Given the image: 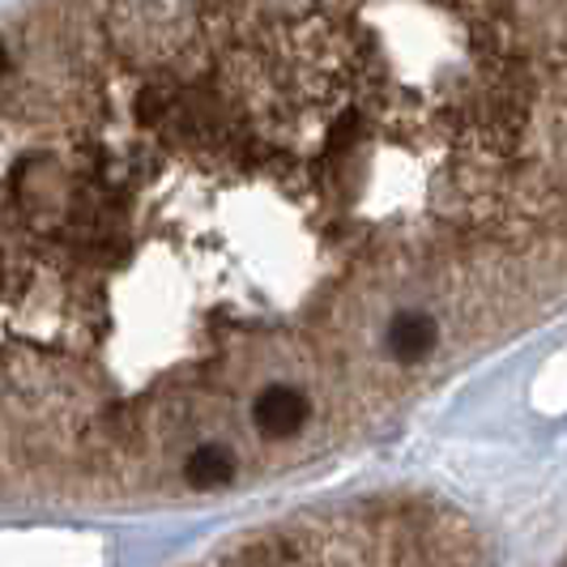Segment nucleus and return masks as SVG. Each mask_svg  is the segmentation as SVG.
I'll return each instance as SVG.
<instances>
[{
  "mask_svg": "<svg viewBox=\"0 0 567 567\" xmlns=\"http://www.w3.org/2000/svg\"><path fill=\"white\" fill-rule=\"evenodd\" d=\"M312 419V401L295 384H269L252 401V423L265 440H290Z\"/></svg>",
  "mask_w": 567,
  "mask_h": 567,
  "instance_id": "obj_1",
  "label": "nucleus"
},
{
  "mask_svg": "<svg viewBox=\"0 0 567 567\" xmlns=\"http://www.w3.org/2000/svg\"><path fill=\"white\" fill-rule=\"evenodd\" d=\"M384 346H389V354L398 359L401 368H414V363H423V359L435 354V346H440V324H435V316H426V312H398L389 320Z\"/></svg>",
  "mask_w": 567,
  "mask_h": 567,
  "instance_id": "obj_2",
  "label": "nucleus"
},
{
  "mask_svg": "<svg viewBox=\"0 0 567 567\" xmlns=\"http://www.w3.org/2000/svg\"><path fill=\"white\" fill-rule=\"evenodd\" d=\"M235 478V453L227 444H197L184 461V483L193 491H218Z\"/></svg>",
  "mask_w": 567,
  "mask_h": 567,
  "instance_id": "obj_3",
  "label": "nucleus"
},
{
  "mask_svg": "<svg viewBox=\"0 0 567 567\" xmlns=\"http://www.w3.org/2000/svg\"><path fill=\"white\" fill-rule=\"evenodd\" d=\"M4 64H9V56H4V48H0V73H4Z\"/></svg>",
  "mask_w": 567,
  "mask_h": 567,
  "instance_id": "obj_4",
  "label": "nucleus"
}]
</instances>
